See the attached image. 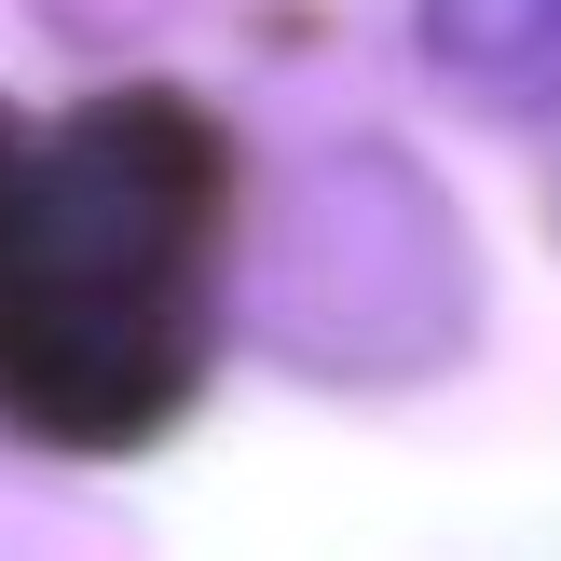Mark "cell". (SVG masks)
<instances>
[{
  "label": "cell",
  "mask_w": 561,
  "mask_h": 561,
  "mask_svg": "<svg viewBox=\"0 0 561 561\" xmlns=\"http://www.w3.org/2000/svg\"><path fill=\"white\" fill-rule=\"evenodd\" d=\"M425 55L480 96H561V0H425Z\"/></svg>",
  "instance_id": "cell-2"
},
{
  "label": "cell",
  "mask_w": 561,
  "mask_h": 561,
  "mask_svg": "<svg viewBox=\"0 0 561 561\" xmlns=\"http://www.w3.org/2000/svg\"><path fill=\"white\" fill-rule=\"evenodd\" d=\"M233 151L192 96L0 110V425L124 453L206 370Z\"/></svg>",
  "instance_id": "cell-1"
}]
</instances>
